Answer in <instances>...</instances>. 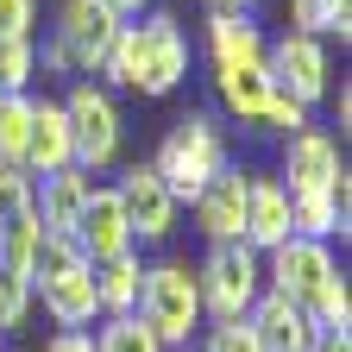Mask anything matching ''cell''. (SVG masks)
<instances>
[{
	"mask_svg": "<svg viewBox=\"0 0 352 352\" xmlns=\"http://www.w3.org/2000/svg\"><path fill=\"white\" fill-rule=\"evenodd\" d=\"M38 245H44V227H38V214H19V220H7V227H0V271L32 283Z\"/></svg>",
	"mask_w": 352,
	"mask_h": 352,
	"instance_id": "cell-22",
	"label": "cell"
},
{
	"mask_svg": "<svg viewBox=\"0 0 352 352\" xmlns=\"http://www.w3.org/2000/svg\"><path fill=\"white\" fill-rule=\"evenodd\" d=\"M38 0H0V38H32Z\"/></svg>",
	"mask_w": 352,
	"mask_h": 352,
	"instance_id": "cell-32",
	"label": "cell"
},
{
	"mask_svg": "<svg viewBox=\"0 0 352 352\" xmlns=\"http://www.w3.org/2000/svg\"><path fill=\"white\" fill-rule=\"evenodd\" d=\"M201 352H264V346H258L252 321L239 315V321H214V327H208V340H201Z\"/></svg>",
	"mask_w": 352,
	"mask_h": 352,
	"instance_id": "cell-29",
	"label": "cell"
},
{
	"mask_svg": "<svg viewBox=\"0 0 352 352\" xmlns=\"http://www.w3.org/2000/svg\"><path fill=\"white\" fill-rule=\"evenodd\" d=\"M44 352H95V333L63 327V333H51V346H44Z\"/></svg>",
	"mask_w": 352,
	"mask_h": 352,
	"instance_id": "cell-33",
	"label": "cell"
},
{
	"mask_svg": "<svg viewBox=\"0 0 352 352\" xmlns=\"http://www.w3.org/2000/svg\"><path fill=\"white\" fill-rule=\"evenodd\" d=\"M195 289H201V315L239 321L245 308L258 302V289H264V258H258L245 239L214 245V252L201 258V271H195Z\"/></svg>",
	"mask_w": 352,
	"mask_h": 352,
	"instance_id": "cell-4",
	"label": "cell"
},
{
	"mask_svg": "<svg viewBox=\"0 0 352 352\" xmlns=\"http://www.w3.org/2000/svg\"><path fill=\"white\" fill-rule=\"evenodd\" d=\"M264 126L289 139V132H302V126H308V107H302V101H289L283 88H277V95H271V113H264Z\"/></svg>",
	"mask_w": 352,
	"mask_h": 352,
	"instance_id": "cell-31",
	"label": "cell"
},
{
	"mask_svg": "<svg viewBox=\"0 0 352 352\" xmlns=\"http://www.w3.org/2000/svg\"><path fill=\"white\" fill-rule=\"evenodd\" d=\"M208 7H214V13H245L252 0H208Z\"/></svg>",
	"mask_w": 352,
	"mask_h": 352,
	"instance_id": "cell-36",
	"label": "cell"
},
{
	"mask_svg": "<svg viewBox=\"0 0 352 352\" xmlns=\"http://www.w3.org/2000/svg\"><path fill=\"white\" fill-rule=\"evenodd\" d=\"M277 183H283L289 195H340V201H352L340 139H333V132H321V126L289 132V145H283V176H277Z\"/></svg>",
	"mask_w": 352,
	"mask_h": 352,
	"instance_id": "cell-7",
	"label": "cell"
},
{
	"mask_svg": "<svg viewBox=\"0 0 352 352\" xmlns=\"http://www.w3.org/2000/svg\"><path fill=\"white\" fill-rule=\"evenodd\" d=\"M76 245H82V258L88 264H113V258H126L132 245V220H126V208H120V189H88V201H82V220H76Z\"/></svg>",
	"mask_w": 352,
	"mask_h": 352,
	"instance_id": "cell-12",
	"label": "cell"
},
{
	"mask_svg": "<svg viewBox=\"0 0 352 352\" xmlns=\"http://www.w3.org/2000/svg\"><path fill=\"white\" fill-rule=\"evenodd\" d=\"M289 233H302V239L346 233V201L340 195H289Z\"/></svg>",
	"mask_w": 352,
	"mask_h": 352,
	"instance_id": "cell-21",
	"label": "cell"
},
{
	"mask_svg": "<svg viewBox=\"0 0 352 352\" xmlns=\"http://www.w3.org/2000/svg\"><path fill=\"white\" fill-rule=\"evenodd\" d=\"M333 271H340V258H333L327 239H302V233H289L283 245L264 252V289H277V296H289V302H308Z\"/></svg>",
	"mask_w": 352,
	"mask_h": 352,
	"instance_id": "cell-9",
	"label": "cell"
},
{
	"mask_svg": "<svg viewBox=\"0 0 352 352\" xmlns=\"http://www.w3.org/2000/svg\"><path fill=\"white\" fill-rule=\"evenodd\" d=\"M289 19L308 38H352V0H289Z\"/></svg>",
	"mask_w": 352,
	"mask_h": 352,
	"instance_id": "cell-23",
	"label": "cell"
},
{
	"mask_svg": "<svg viewBox=\"0 0 352 352\" xmlns=\"http://www.w3.org/2000/svg\"><path fill=\"white\" fill-rule=\"evenodd\" d=\"M308 352H352V333L340 327V333H315V346H308Z\"/></svg>",
	"mask_w": 352,
	"mask_h": 352,
	"instance_id": "cell-34",
	"label": "cell"
},
{
	"mask_svg": "<svg viewBox=\"0 0 352 352\" xmlns=\"http://www.w3.org/2000/svg\"><path fill=\"white\" fill-rule=\"evenodd\" d=\"M76 164V139H69V113L63 101H32V139H25V170L51 176Z\"/></svg>",
	"mask_w": 352,
	"mask_h": 352,
	"instance_id": "cell-17",
	"label": "cell"
},
{
	"mask_svg": "<svg viewBox=\"0 0 352 352\" xmlns=\"http://www.w3.org/2000/svg\"><path fill=\"white\" fill-rule=\"evenodd\" d=\"M113 189H120V208H126V220H132V239H170V233H176L183 201L164 189V176H157L151 164H132Z\"/></svg>",
	"mask_w": 352,
	"mask_h": 352,
	"instance_id": "cell-11",
	"label": "cell"
},
{
	"mask_svg": "<svg viewBox=\"0 0 352 352\" xmlns=\"http://www.w3.org/2000/svg\"><path fill=\"white\" fill-rule=\"evenodd\" d=\"M271 82L283 88L289 101L302 107H315L333 95V63H327V44L321 38H308V32H289L271 44Z\"/></svg>",
	"mask_w": 352,
	"mask_h": 352,
	"instance_id": "cell-10",
	"label": "cell"
},
{
	"mask_svg": "<svg viewBox=\"0 0 352 352\" xmlns=\"http://www.w3.org/2000/svg\"><path fill=\"white\" fill-rule=\"evenodd\" d=\"M245 321H252V333H258L264 352H308L315 333H321L315 321H308V308L289 302V296H277V289H258V302L245 308Z\"/></svg>",
	"mask_w": 352,
	"mask_h": 352,
	"instance_id": "cell-13",
	"label": "cell"
},
{
	"mask_svg": "<svg viewBox=\"0 0 352 352\" xmlns=\"http://www.w3.org/2000/svg\"><path fill=\"white\" fill-rule=\"evenodd\" d=\"M208 57H214V69H245V63L271 57V38L245 13H208Z\"/></svg>",
	"mask_w": 352,
	"mask_h": 352,
	"instance_id": "cell-19",
	"label": "cell"
},
{
	"mask_svg": "<svg viewBox=\"0 0 352 352\" xmlns=\"http://www.w3.org/2000/svg\"><path fill=\"white\" fill-rule=\"evenodd\" d=\"M139 277H145L139 252H126L113 264H95V302H101V315H132V308H139Z\"/></svg>",
	"mask_w": 352,
	"mask_h": 352,
	"instance_id": "cell-20",
	"label": "cell"
},
{
	"mask_svg": "<svg viewBox=\"0 0 352 352\" xmlns=\"http://www.w3.org/2000/svg\"><path fill=\"white\" fill-rule=\"evenodd\" d=\"M176 352H189V346H176Z\"/></svg>",
	"mask_w": 352,
	"mask_h": 352,
	"instance_id": "cell-37",
	"label": "cell"
},
{
	"mask_svg": "<svg viewBox=\"0 0 352 352\" xmlns=\"http://www.w3.org/2000/svg\"><path fill=\"white\" fill-rule=\"evenodd\" d=\"M151 170L164 176V189H170L176 201H195L214 176L227 170V132H220V120H214V113H183V120L164 132Z\"/></svg>",
	"mask_w": 352,
	"mask_h": 352,
	"instance_id": "cell-2",
	"label": "cell"
},
{
	"mask_svg": "<svg viewBox=\"0 0 352 352\" xmlns=\"http://www.w3.org/2000/svg\"><path fill=\"white\" fill-rule=\"evenodd\" d=\"M63 113H69V139H76V164L95 176L120 157L126 145V120H120V101L107 95L101 82H76L63 95Z\"/></svg>",
	"mask_w": 352,
	"mask_h": 352,
	"instance_id": "cell-5",
	"label": "cell"
},
{
	"mask_svg": "<svg viewBox=\"0 0 352 352\" xmlns=\"http://www.w3.org/2000/svg\"><path fill=\"white\" fill-rule=\"evenodd\" d=\"M189 76V38L176 13H145L132 25V88L139 95H170Z\"/></svg>",
	"mask_w": 352,
	"mask_h": 352,
	"instance_id": "cell-6",
	"label": "cell"
},
{
	"mask_svg": "<svg viewBox=\"0 0 352 352\" xmlns=\"http://www.w3.org/2000/svg\"><path fill=\"white\" fill-rule=\"evenodd\" d=\"M107 7H113V13H120V19H139V13H145V7H151V0H107Z\"/></svg>",
	"mask_w": 352,
	"mask_h": 352,
	"instance_id": "cell-35",
	"label": "cell"
},
{
	"mask_svg": "<svg viewBox=\"0 0 352 352\" xmlns=\"http://www.w3.org/2000/svg\"><path fill=\"white\" fill-rule=\"evenodd\" d=\"M32 296L44 302V315H51L57 327H88V321H101V302H95V264L82 258L76 239L44 233L38 264H32Z\"/></svg>",
	"mask_w": 352,
	"mask_h": 352,
	"instance_id": "cell-1",
	"label": "cell"
},
{
	"mask_svg": "<svg viewBox=\"0 0 352 352\" xmlns=\"http://www.w3.org/2000/svg\"><path fill=\"white\" fill-rule=\"evenodd\" d=\"M88 170L69 164V170H51V176H38V195H32V214H38V227L44 233H57V239H76V220H82V201H88Z\"/></svg>",
	"mask_w": 352,
	"mask_h": 352,
	"instance_id": "cell-15",
	"label": "cell"
},
{
	"mask_svg": "<svg viewBox=\"0 0 352 352\" xmlns=\"http://www.w3.org/2000/svg\"><path fill=\"white\" fill-rule=\"evenodd\" d=\"M139 315L145 327L176 352V346H189L201 333V289H195V271L189 264H145V277H139Z\"/></svg>",
	"mask_w": 352,
	"mask_h": 352,
	"instance_id": "cell-3",
	"label": "cell"
},
{
	"mask_svg": "<svg viewBox=\"0 0 352 352\" xmlns=\"http://www.w3.org/2000/svg\"><path fill=\"white\" fill-rule=\"evenodd\" d=\"M289 239V189L277 176H245V245L264 258Z\"/></svg>",
	"mask_w": 352,
	"mask_h": 352,
	"instance_id": "cell-16",
	"label": "cell"
},
{
	"mask_svg": "<svg viewBox=\"0 0 352 352\" xmlns=\"http://www.w3.org/2000/svg\"><path fill=\"white\" fill-rule=\"evenodd\" d=\"M25 308H32V283L0 271V333H13V327L25 321Z\"/></svg>",
	"mask_w": 352,
	"mask_h": 352,
	"instance_id": "cell-30",
	"label": "cell"
},
{
	"mask_svg": "<svg viewBox=\"0 0 352 352\" xmlns=\"http://www.w3.org/2000/svg\"><path fill=\"white\" fill-rule=\"evenodd\" d=\"M32 139V95H0V164H25Z\"/></svg>",
	"mask_w": 352,
	"mask_h": 352,
	"instance_id": "cell-26",
	"label": "cell"
},
{
	"mask_svg": "<svg viewBox=\"0 0 352 352\" xmlns=\"http://www.w3.org/2000/svg\"><path fill=\"white\" fill-rule=\"evenodd\" d=\"M95 352H170V346L145 327V315H139V308H132V315H107V321H101Z\"/></svg>",
	"mask_w": 352,
	"mask_h": 352,
	"instance_id": "cell-24",
	"label": "cell"
},
{
	"mask_svg": "<svg viewBox=\"0 0 352 352\" xmlns=\"http://www.w3.org/2000/svg\"><path fill=\"white\" fill-rule=\"evenodd\" d=\"M302 308H308V321H315L321 333H340V327L352 333V289H346V271H333V277H327L315 296H308Z\"/></svg>",
	"mask_w": 352,
	"mask_h": 352,
	"instance_id": "cell-25",
	"label": "cell"
},
{
	"mask_svg": "<svg viewBox=\"0 0 352 352\" xmlns=\"http://www.w3.org/2000/svg\"><path fill=\"white\" fill-rule=\"evenodd\" d=\"M32 195H38L32 170L25 164H0V227L19 220V214H32Z\"/></svg>",
	"mask_w": 352,
	"mask_h": 352,
	"instance_id": "cell-28",
	"label": "cell"
},
{
	"mask_svg": "<svg viewBox=\"0 0 352 352\" xmlns=\"http://www.w3.org/2000/svg\"><path fill=\"white\" fill-rule=\"evenodd\" d=\"M32 76H38V44L0 38V95H32Z\"/></svg>",
	"mask_w": 352,
	"mask_h": 352,
	"instance_id": "cell-27",
	"label": "cell"
},
{
	"mask_svg": "<svg viewBox=\"0 0 352 352\" xmlns=\"http://www.w3.org/2000/svg\"><path fill=\"white\" fill-rule=\"evenodd\" d=\"M214 88H220V107H227L239 126H264V113H271V57L264 63H245V69H214Z\"/></svg>",
	"mask_w": 352,
	"mask_h": 352,
	"instance_id": "cell-18",
	"label": "cell"
},
{
	"mask_svg": "<svg viewBox=\"0 0 352 352\" xmlns=\"http://www.w3.org/2000/svg\"><path fill=\"white\" fill-rule=\"evenodd\" d=\"M189 208H195V227L208 233V245H233V239H245V170L227 164Z\"/></svg>",
	"mask_w": 352,
	"mask_h": 352,
	"instance_id": "cell-14",
	"label": "cell"
},
{
	"mask_svg": "<svg viewBox=\"0 0 352 352\" xmlns=\"http://www.w3.org/2000/svg\"><path fill=\"white\" fill-rule=\"evenodd\" d=\"M120 25H126V19L107 7V0H63L51 44L63 51L69 76H101V63H107V51H113V38H120Z\"/></svg>",
	"mask_w": 352,
	"mask_h": 352,
	"instance_id": "cell-8",
	"label": "cell"
}]
</instances>
